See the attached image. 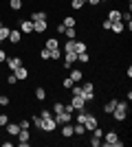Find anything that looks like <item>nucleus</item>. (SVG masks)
Returning a JSON list of instances; mask_svg holds the SVG:
<instances>
[{"instance_id":"obj_15","label":"nucleus","mask_w":132,"mask_h":147,"mask_svg":"<svg viewBox=\"0 0 132 147\" xmlns=\"http://www.w3.org/2000/svg\"><path fill=\"white\" fill-rule=\"evenodd\" d=\"M62 136H64V138L75 136V132H73V121H70V123H64V125H62Z\"/></svg>"},{"instance_id":"obj_3","label":"nucleus","mask_w":132,"mask_h":147,"mask_svg":"<svg viewBox=\"0 0 132 147\" xmlns=\"http://www.w3.org/2000/svg\"><path fill=\"white\" fill-rule=\"evenodd\" d=\"M82 97H84V101H86V103L95 101V86H93V81L82 84Z\"/></svg>"},{"instance_id":"obj_5","label":"nucleus","mask_w":132,"mask_h":147,"mask_svg":"<svg viewBox=\"0 0 132 147\" xmlns=\"http://www.w3.org/2000/svg\"><path fill=\"white\" fill-rule=\"evenodd\" d=\"M99 125V121H97V117H95L93 112H86V119H84V127H86V132H93L95 127Z\"/></svg>"},{"instance_id":"obj_28","label":"nucleus","mask_w":132,"mask_h":147,"mask_svg":"<svg viewBox=\"0 0 132 147\" xmlns=\"http://www.w3.org/2000/svg\"><path fill=\"white\" fill-rule=\"evenodd\" d=\"M75 35H77L75 26H70V29H66V31H64V37H66V40H75Z\"/></svg>"},{"instance_id":"obj_40","label":"nucleus","mask_w":132,"mask_h":147,"mask_svg":"<svg viewBox=\"0 0 132 147\" xmlns=\"http://www.w3.org/2000/svg\"><path fill=\"white\" fill-rule=\"evenodd\" d=\"M7 123H9V117H7V114H0V127H5Z\"/></svg>"},{"instance_id":"obj_11","label":"nucleus","mask_w":132,"mask_h":147,"mask_svg":"<svg viewBox=\"0 0 132 147\" xmlns=\"http://www.w3.org/2000/svg\"><path fill=\"white\" fill-rule=\"evenodd\" d=\"M46 29H49V24H46V20H38V22H33V33H38V35H42V33H46Z\"/></svg>"},{"instance_id":"obj_17","label":"nucleus","mask_w":132,"mask_h":147,"mask_svg":"<svg viewBox=\"0 0 132 147\" xmlns=\"http://www.w3.org/2000/svg\"><path fill=\"white\" fill-rule=\"evenodd\" d=\"M5 127H7V134H9V136H18V132H20V123H7Z\"/></svg>"},{"instance_id":"obj_25","label":"nucleus","mask_w":132,"mask_h":147,"mask_svg":"<svg viewBox=\"0 0 132 147\" xmlns=\"http://www.w3.org/2000/svg\"><path fill=\"white\" fill-rule=\"evenodd\" d=\"M9 33H11V29H9V26H0V42H5L7 37H9Z\"/></svg>"},{"instance_id":"obj_38","label":"nucleus","mask_w":132,"mask_h":147,"mask_svg":"<svg viewBox=\"0 0 132 147\" xmlns=\"http://www.w3.org/2000/svg\"><path fill=\"white\" fill-rule=\"evenodd\" d=\"M110 26H112V22H110V20H104V22H101V29H104V31H110Z\"/></svg>"},{"instance_id":"obj_22","label":"nucleus","mask_w":132,"mask_h":147,"mask_svg":"<svg viewBox=\"0 0 132 147\" xmlns=\"http://www.w3.org/2000/svg\"><path fill=\"white\" fill-rule=\"evenodd\" d=\"M49 16H46V11H33L31 13V18L29 20H33V22H38V20H46Z\"/></svg>"},{"instance_id":"obj_1","label":"nucleus","mask_w":132,"mask_h":147,"mask_svg":"<svg viewBox=\"0 0 132 147\" xmlns=\"http://www.w3.org/2000/svg\"><path fill=\"white\" fill-rule=\"evenodd\" d=\"M128 112H130L128 101H117V105H114V110H112V119L117 123H123L128 119Z\"/></svg>"},{"instance_id":"obj_39","label":"nucleus","mask_w":132,"mask_h":147,"mask_svg":"<svg viewBox=\"0 0 132 147\" xmlns=\"http://www.w3.org/2000/svg\"><path fill=\"white\" fill-rule=\"evenodd\" d=\"M9 101H11V99L7 97V94H0V105H9Z\"/></svg>"},{"instance_id":"obj_32","label":"nucleus","mask_w":132,"mask_h":147,"mask_svg":"<svg viewBox=\"0 0 132 147\" xmlns=\"http://www.w3.org/2000/svg\"><path fill=\"white\" fill-rule=\"evenodd\" d=\"M84 5H86V2H84V0H70V7H73V9H75V11H79V9H82Z\"/></svg>"},{"instance_id":"obj_4","label":"nucleus","mask_w":132,"mask_h":147,"mask_svg":"<svg viewBox=\"0 0 132 147\" xmlns=\"http://www.w3.org/2000/svg\"><path fill=\"white\" fill-rule=\"evenodd\" d=\"M57 129V123L53 117L49 119H42V123H40V132H46V134H51V132H55Z\"/></svg>"},{"instance_id":"obj_2","label":"nucleus","mask_w":132,"mask_h":147,"mask_svg":"<svg viewBox=\"0 0 132 147\" xmlns=\"http://www.w3.org/2000/svg\"><path fill=\"white\" fill-rule=\"evenodd\" d=\"M101 138H104V141H101V145H104V147H123V141H119V134H117L114 129L104 132Z\"/></svg>"},{"instance_id":"obj_31","label":"nucleus","mask_w":132,"mask_h":147,"mask_svg":"<svg viewBox=\"0 0 132 147\" xmlns=\"http://www.w3.org/2000/svg\"><path fill=\"white\" fill-rule=\"evenodd\" d=\"M68 51H75V40H66V44H64V53H68Z\"/></svg>"},{"instance_id":"obj_42","label":"nucleus","mask_w":132,"mask_h":147,"mask_svg":"<svg viewBox=\"0 0 132 147\" xmlns=\"http://www.w3.org/2000/svg\"><path fill=\"white\" fill-rule=\"evenodd\" d=\"M90 145H93V147H99L101 145V138H95V136H93V138H90Z\"/></svg>"},{"instance_id":"obj_34","label":"nucleus","mask_w":132,"mask_h":147,"mask_svg":"<svg viewBox=\"0 0 132 147\" xmlns=\"http://www.w3.org/2000/svg\"><path fill=\"white\" fill-rule=\"evenodd\" d=\"M7 84H9V86H16V84H18V79H16V75H13V73L7 75Z\"/></svg>"},{"instance_id":"obj_7","label":"nucleus","mask_w":132,"mask_h":147,"mask_svg":"<svg viewBox=\"0 0 132 147\" xmlns=\"http://www.w3.org/2000/svg\"><path fill=\"white\" fill-rule=\"evenodd\" d=\"M53 119H55L57 125H64V123H70L73 121V112H60V114H53Z\"/></svg>"},{"instance_id":"obj_14","label":"nucleus","mask_w":132,"mask_h":147,"mask_svg":"<svg viewBox=\"0 0 132 147\" xmlns=\"http://www.w3.org/2000/svg\"><path fill=\"white\" fill-rule=\"evenodd\" d=\"M44 49H49V51H57V49H62V46H60V40H57V37H49V40L44 42Z\"/></svg>"},{"instance_id":"obj_47","label":"nucleus","mask_w":132,"mask_h":147,"mask_svg":"<svg viewBox=\"0 0 132 147\" xmlns=\"http://www.w3.org/2000/svg\"><path fill=\"white\" fill-rule=\"evenodd\" d=\"M84 2H88V0H84Z\"/></svg>"},{"instance_id":"obj_18","label":"nucleus","mask_w":132,"mask_h":147,"mask_svg":"<svg viewBox=\"0 0 132 147\" xmlns=\"http://www.w3.org/2000/svg\"><path fill=\"white\" fill-rule=\"evenodd\" d=\"M70 79L75 81V84H79V81L84 79V70H77V68H70V75H68Z\"/></svg>"},{"instance_id":"obj_12","label":"nucleus","mask_w":132,"mask_h":147,"mask_svg":"<svg viewBox=\"0 0 132 147\" xmlns=\"http://www.w3.org/2000/svg\"><path fill=\"white\" fill-rule=\"evenodd\" d=\"M11 73L16 75V79H18V81H24L26 77H29V70L24 68V64H22V66H18L16 70H11Z\"/></svg>"},{"instance_id":"obj_16","label":"nucleus","mask_w":132,"mask_h":147,"mask_svg":"<svg viewBox=\"0 0 132 147\" xmlns=\"http://www.w3.org/2000/svg\"><path fill=\"white\" fill-rule=\"evenodd\" d=\"M110 31H112V33H117V35H121V33L126 31V24H123V20H117V22H112Z\"/></svg>"},{"instance_id":"obj_41","label":"nucleus","mask_w":132,"mask_h":147,"mask_svg":"<svg viewBox=\"0 0 132 147\" xmlns=\"http://www.w3.org/2000/svg\"><path fill=\"white\" fill-rule=\"evenodd\" d=\"M40 117H42V119H49V117H53V110H42V112H40Z\"/></svg>"},{"instance_id":"obj_21","label":"nucleus","mask_w":132,"mask_h":147,"mask_svg":"<svg viewBox=\"0 0 132 147\" xmlns=\"http://www.w3.org/2000/svg\"><path fill=\"white\" fill-rule=\"evenodd\" d=\"M108 20H110V22L121 20V11H119V9H110V11H108Z\"/></svg>"},{"instance_id":"obj_24","label":"nucleus","mask_w":132,"mask_h":147,"mask_svg":"<svg viewBox=\"0 0 132 147\" xmlns=\"http://www.w3.org/2000/svg\"><path fill=\"white\" fill-rule=\"evenodd\" d=\"M86 51H88L86 42H79V40H75V53H86Z\"/></svg>"},{"instance_id":"obj_36","label":"nucleus","mask_w":132,"mask_h":147,"mask_svg":"<svg viewBox=\"0 0 132 147\" xmlns=\"http://www.w3.org/2000/svg\"><path fill=\"white\" fill-rule=\"evenodd\" d=\"M20 123V129H29L31 127V121H26V119H22V121H18Z\"/></svg>"},{"instance_id":"obj_9","label":"nucleus","mask_w":132,"mask_h":147,"mask_svg":"<svg viewBox=\"0 0 132 147\" xmlns=\"http://www.w3.org/2000/svg\"><path fill=\"white\" fill-rule=\"evenodd\" d=\"M70 105H73V110H84V108H86V101H84L82 94H73V99H70Z\"/></svg>"},{"instance_id":"obj_43","label":"nucleus","mask_w":132,"mask_h":147,"mask_svg":"<svg viewBox=\"0 0 132 147\" xmlns=\"http://www.w3.org/2000/svg\"><path fill=\"white\" fill-rule=\"evenodd\" d=\"M5 59H7V53L5 49H0V64H5Z\"/></svg>"},{"instance_id":"obj_23","label":"nucleus","mask_w":132,"mask_h":147,"mask_svg":"<svg viewBox=\"0 0 132 147\" xmlns=\"http://www.w3.org/2000/svg\"><path fill=\"white\" fill-rule=\"evenodd\" d=\"M9 9L11 11H22V0H9Z\"/></svg>"},{"instance_id":"obj_44","label":"nucleus","mask_w":132,"mask_h":147,"mask_svg":"<svg viewBox=\"0 0 132 147\" xmlns=\"http://www.w3.org/2000/svg\"><path fill=\"white\" fill-rule=\"evenodd\" d=\"M88 5H93V7H97V5H101V0H88Z\"/></svg>"},{"instance_id":"obj_46","label":"nucleus","mask_w":132,"mask_h":147,"mask_svg":"<svg viewBox=\"0 0 132 147\" xmlns=\"http://www.w3.org/2000/svg\"><path fill=\"white\" fill-rule=\"evenodd\" d=\"M0 26H2V20H0Z\"/></svg>"},{"instance_id":"obj_8","label":"nucleus","mask_w":132,"mask_h":147,"mask_svg":"<svg viewBox=\"0 0 132 147\" xmlns=\"http://www.w3.org/2000/svg\"><path fill=\"white\" fill-rule=\"evenodd\" d=\"M5 64H7V70H16V68H18V66H22V57H18V55L9 57V55H7Z\"/></svg>"},{"instance_id":"obj_20","label":"nucleus","mask_w":132,"mask_h":147,"mask_svg":"<svg viewBox=\"0 0 132 147\" xmlns=\"http://www.w3.org/2000/svg\"><path fill=\"white\" fill-rule=\"evenodd\" d=\"M114 105H117V99H110V101H106V103H104V112H106V114H112Z\"/></svg>"},{"instance_id":"obj_6","label":"nucleus","mask_w":132,"mask_h":147,"mask_svg":"<svg viewBox=\"0 0 132 147\" xmlns=\"http://www.w3.org/2000/svg\"><path fill=\"white\" fill-rule=\"evenodd\" d=\"M75 61H77V53H75V51H68V53H64V61H62V66L66 68V70H70Z\"/></svg>"},{"instance_id":"obj_10","label":"nucleus","mask_w":132,"mask_h":147,"mask_svg":"<svg viewBox=\"0 0 132 147\" xmlns=\"http://www.w3.org/2000/svg\"><path fill=\"white\" fill-rule=\"evenodd\" d=\"M20 31L26 33V35H33V20H29V18L20 20Z\"/></svg>"},{"instance_id":"obj_26","label":"nucleus","mask_w":132,"mask_h":147,"mask_svg":"<svg viewBox=\"0 0 132 147\" xmlns=\"http://www.w3.org/2000/svg\"><path fill=\"white\" fill-rule=\"evenodd\" d=\"M40 59H42V61H49L51 59V51L42 46V49H40Z\"/></svg>"},{"instance_id":"obj_27","label":"nucleus","mask_w":132,"mask_h":147,"mask_svg":"<svg viewBox=\"0 0 132 147\" xmlns=\"http://www.w3.org/2000/svg\"><path fill=\"white\" fill-rule=\"evenodd\" d=\"M35 99H38V101H44V99H46V90H44V88H35Z\"/></svg>"},{"instance_id":"obj_19","label":"nucleus","mask_w":132,"mask_h":147,"mask_svg":"<svg viewBox=\"0 0 132 147\" xmlns=\"http://www.w3.org/2000/svg\"><path fill=\"white\" fill-rule=\"evenodd\" d=\"M62 24L66 26V29H70V26H77V18H73V16H64V18H62Z\"/></svg>"},{"instance_id":"obj_30","label":"nucleus","mask_w":132,"mask_h":147,"mask_svg":"<svg viewBox=\"0 0 132 147\" xmlns=\"http://www.w3.org/2000/svg\"><path fill=\"white\" fill-rule=\"evenodd\" d=\"M60 112H64V103L62 101H55L53 103V114H60Z\"/></svg>"},{"instance_id":"obj_35","label":"nucleus","mask_w":132,"mask_h":147,"mask_svg":"<svg viewBox=\"0 0 132 147\" xmlns=\"http://www.w3.org/2000/svg\"><path fill=\"white\" fill-rule=\"evenodd\" d=\"M60 57H62V49H57V51H51V59H53V61H57Z\"/></svg>"},{"instance_id":"obj_33","label":"nucleus","mask_w":132,"mask_h":147,"mask_svg":"<svg viewBox=\"0 0 132 147\" xmlns=\"http://www.w3.org/2000/svg\"><path fill=\"white\" fill-rule=\"evenodd\" d=\"M73 84H75V81L70 79V77H64V79H62V88H66V90H70V86H73Z\"/></svg>"},{"instance_id":"obj_13","label":"nucleus","mask_w":132,"mask_h":147,"mask_svg":"<svg viewBox=\"0 0 132 147\" xmlns=\"http://www.w3.org/2000/svg\"><path fill=\"white\" fill-rule=\"evenodd\" d=\"M11 44H20L22 42V31L20 29H11V33H9V37H7Z\"/></svg>"},{"instance_id":"obj_45","label":"nucleus","mask_w":132,"mask_h":147,"mask_svg":"<svg viewBox=\"0 0 132 147\" xmlns=\"http://www.w3.org/2000/svg\"><path fill=\"white\" fill-rule=\"evenodd\" d=\"M128 5H132V0H128Z\"/></svg>"},{"instance_id":"obj_29","label":"nucleus","mask_w":132,"mask_h":147,"mask_svg":"<svg viewBox=\"0 0 132 147\" xmlns=\"http://www.w3.org/2000/svg\"><path fill=\"white\" fill-rule=\"evenodd\" d=\"M77 61H82V64H88V61H90V55H88V51H86V53H77Z\"/></svg>"},{"instance_id":"obj_37","label":"nucleus","mask_w":132,"mask_h":147,"mask_svg":"<svg viewBox=\"0 0 132 147\" xmlns=\"http://www.w3.org/2000/svg\"><path fill=\"white\" fill-rule=\"evenodd\" d=\"M64 31H66V26H64L62 22H60V24L55 26V35H64Z\"/></svg>"}]
</instances>
